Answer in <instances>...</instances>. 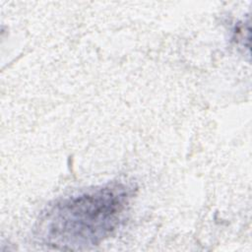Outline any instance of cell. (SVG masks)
<instances>
[{"mask_svg": "<svg viewBox=\"0 0 252 252\" xmlns=\"http://www.w3.org/2000/svg\"><path fill=\"white\" fill-rule=\"evenodd\" d=\"M129 199L127 186L112 183L57 201L39 219L36 237L60 250L98 245L118 226Z\"/></svg>", "mask_w": 252, "mask_h": 252, "instance_id": "1", "label": "cell"}]
</instances>
